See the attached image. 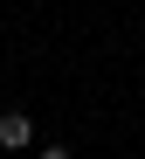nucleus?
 <instances>
[{"instance_id":"f03ea898","label":"nucleus","mask_w":145,"mask_h":159,"mask_svg":"<svg viewBox=\"0 0 145 159\" xmlns=\"http://www.w3.org/2000/svg\"><path fill=\"white\" fill-rule=\"evenodd\" d=\"M42 159H69V152H62V145H42Z\"/></svg>"},{"instance_id":"f257e3e1","label":"nucleus","mask_w":145,"mask_h":159,"mask_svg":"<svg viewBox=\"0 0 145 159\" xmlns=\"http://www.w3.org/2000/svg\"><path fill=\"white\" fill-rule=\"evenodd\" d=\"M0 145L28 152V145H35V118H28V111H0Z\"/></svg>"}]
</instances>
